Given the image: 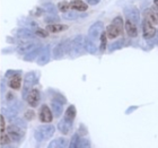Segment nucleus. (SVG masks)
<instances>
[{"label": "nucleus", "instance_id": "nucleus-17", "mask_svg": "<svg viewBox=\"0 0 158 148\" xmlns=\"http://www.w3.org/2000/svg\"><path fill=\"white\" fill-rule=\"evenodd\" d=\"M84 46H85L86 51L90 53V54H95L97 52V46H96L95 42L92 39H89L88 36H86L84 39Z\"/></svg>", "mask_w": 158, "mask_h": 148}, {"label": "nucleus", "instance_id": "nucleus-43", "mask_svg": "<svg viewBox=\"0 0 158 148\" xmlns=\"http://www.w3.org/2000/svg\"><path fill=\"white\" fill-rule=\"evenodd\" d=\"M154 6H155V8L158 11V0H154Z\"/></svg>", "mask_w": 158, "mask_h": 148}, {"label": "nucleus", "instance_id": "nucleus-37", "mask_svg": "<svg viewBox=\"0 0 158 148\" xmlns=\"http://www.w3.org/2000/svg\"><path fill=\"white\" fill-rule=\"evenodd\" d=\"M35 118V112L32 111V110H28V111L25 112V119H26L27 121H30V120H33Z\"/></svg>", "mask_w": 158, "mask_h": 148}, {"label": "nucleus", "instance_id": "nucleus-22", "mask_svg": "<svg viewBox=\"0 0 158 148\" xmlns=\"http://www.w3.org/2000/svg\"><path fill=\"white\" fill-rule=\"evenodd\" d=\"M145 18L147 20H149L152 24H154V25H157L158 24V14L155 13L152 9L145 10Z\"/></svg>", "mask_w": 158, "mask_h": 148}, {"label": "nucleus", "instance_id": "nucleus-10", "mask_svg": "<svg viewBox=\"0 0 158 148\" xmlns=\"http://www.w3.org/2000/svg\"><path fill=\"white\" fill-rule=\"evenodd\" d=\"M124 15L127 17V19L132 20L133 23L138 24L139 19H140V14L137 7L135 6H128L124 8Z\"/></svg>", "mask_w": 158, "mask_h": 148}, {"label": "nucleus", "instance_id": "nucleus-7", "mask_svg": "<svg viewBox=\"0 0 158 148\" xmlns=\"http://www.w3.org/2000/svg\"><path fill=\"white\" fill-rule=\"evenodd\" d=\"M103 31H104V25H103L102 22H96L95 24H93L92 26L89 27L88 37L92 39L94 42H96V41L101 37Z\"/></svg>", "mask_w": 158, "mask_h": 148}, {"label": "nucleus", "instance_id": "nucleus-12", "mask_svg": "<svg viewBox=\"0 0 158 148\" xmlns=\"http://www.w3.org/2000/svg\"><path fill=\"white\" fill-rule=\"evenodd\" d=\"M40 120L43 123H50L53 120V113L48 105H42L40 110Z\"/></svg>", "mask_w": 158, "mask_h": 148}, {"label": "nucleus", "instance_id": "nucleus-28", "mask_svg": "<svg viewBox=\"0 0 158 148\" xmlns=\"http://www.w3.org/2000/svg\"><path fill=\"white\" fill-rule=\"evenodd\" d=\"M10 137L8 136V133H7V131H3L1 132V137H0V144H1V146H6V145H9L10 142Z\"/></svg>", "mask_w": 158, "mask_h": 148}, {"label": "nucleus", "instance_id": "nucleus-2", "mask_svg": "<svg viewBox=\"0 0 158 148\" xmlns=\"http://www.w3.org/2000/svg\"><path fill=\"white\" fill-rule=\"evenodd\" d=\"M122 27H123V19L121 16L115 17L112 20L111 25L107 26L106 28V35L109 39H115L120 34L122 33Z\"/></svg>", "mask_w": 158, "mask_h": 148}, {"label": "nucleus", "instance_id": "nucleus-32", "mask_svg": "<svg viewBox=\"0 0 158 148\" xmlns=\"http://www.w3.org/2000/svg\"><path fill=\"white\" fill-rule=\"evenodd\" d=\"M77 147H78V148H88V147H90V142H89L88 139L80 138V139H79Z\"/></svg>", "mask_w": 158, "mask_h": 148}, {"label": "nucleus", "instance_id": "nucleus-31", "mask_svg": "<svg viewBox=\"0 0 158 148\" xmlns=\"http://www.w3.org/2000/svg\"><path fill=\"white\" fill-rule=\"evenodd\" d=\"M106 43H107V35H106V33H104V32H103L102 35H101V46H99V50H101L102 52H104V51H105Z\"/></svg>", "mask_w": 158, "mask_h": 148}, {"label": "nucleus", "instance_id": "nucleus-34", "mask_svg": "<svg viewBox=\"0 0 158 148\" xmlns=\"http://www.w3.org/2000/svg\"><path fill=\"white\" fill-rule=\"evenodd\" d=\"M43 13H44V10H43L42 7H35V8H33V9L30 11V14L32 16H36V17L41 16Z\"/></svg>", "mask_w": 158, "mask_h": 148}, {"label": "nucleus", "instance_id": "nucleus-29", "mask_svg": "<svg viewBox=\"0 0 158 148\" xmlns=\"http://www.w3.org/2000/svg\"><path fill=\"white\" fill-rule=\"evenodd\" d=\"M63 18L68 20H75L78 18V14L75 11H66V13H63Z\"/></svg>", "mask_w": 158, "mask_h": 148}, {"label": "nucleus", "instance_id": "nucleus-20", "mask_svg": "<svg viewBox=\"0 0 158 148\" xmlns=\"http://www.w3.org/2000/svg\"><path fill=\"white\" fill-rule=\"evenodd\" d=\"M76 114H77V110L75 108V105H69L68 109L66 110V112H64V118L63 119L67 120V121L71 122V123H73V120L76 118Z\"/></svg>", "mask_w": 158, "mask_h": 148}, {"label": "nucleus", "instance_id": "nucleus-5", "mask_svg": "<svg viewBox=\"0 0 158 148\" xmlns=\"http://www.w3.org/2000/svg\"><path fill=\"white\" fill-rule=\"evenodd\" d=\"M37 82V77L35 75V73L31 71V73H27L25 75V78H24V86H23V97L26 99L27 94L30 93L31 88L33 87Z\"/></svg>", "mask_w": 158, "mask_h": 148}, {"label": "nucleus", "instance_id": "nucleus-30", "mask_svg": "<svg viewBox=\"0 0 158 148\" xmlns=\"http://www.w3.org/2000/svg\"><path fill=\"white\" fill-rule=\"evenodd\" d=\"M44 20L49 24H56L59 22V17L56 16V14H51V15H48V16L44 18Z\"/></svg>", "mask_w": 158, "mask_h": 148}, {"label": "nucleus", "instance_id": "nucleus-18", "mask_svg": "<svg viewBox=\"0 0 158 148\" xmlns=\"http://www.w3.org/2000/svg\"><path fill=\"white\" fill-rule=\"evenodd\" d=\"M58 129H59L60 132H62L63 135H68V133L71 131V129H73V123L64 120V119H62V120L58 123Z\"/></svg>", "mask_w": 158, "mask_h": 148}, {"label": "nucleus", "instance_id": "nucleus-11", "mask_svg": "<svg viewBox=\"0 0 158 148\" xmlns=\"http://www.w3.org/2000/svg\"><path fill=\"white\" fill-rule=\"evenodd\" d=\"M27 103H28V105H31L32 108H36L39 105L40 103V99H41V94H40V91L36 88H33L31 89L30 93L27 94Z\"/></svg>", "mask_w": 158, "mask_h": 148}, {"label": "nucleus", "instance_id": "nucleus-36", "mask_svg": "<svg viewBox=\"0 0 158 148\" xmlns=\"http://www.w3.org/2000/svg\"><path fill=\"white\" fill-rule=\"evenodd\" d=\"M34 33H35V35L36 36H40V37H46L48 35H49V33H48V30H43V28H37L34 31Z\"/></svg>", "mask_w": 158, "mask_h": 148}, {"label": "nucleus", "instance_id": "nucleus-33", "mask_svg": "<svg viewBox=\"0 0 158 148\" xmlns=\"http://www.w3.org/2000/svg\"><path fill=\"white\" fill-rule=\"evenodd\" d=\"M69 8H70V5H69V2H67V1H61V2L58 3V9H59L60 11H62V13L68 11Z\"/></svg>", "mask_w": 158, "mask_h": 148}, {"label": "nucleus", "instance_id": "nucleus-14", "mask_svg": "<svg viewBox=\"0 0 158 148\" xmlns=\"http://www.w3.org/2000/svg\"><path fill=\"white\" fill-rule=\"evenodd\" d=\"M16 36L20 40H32L36 35L30 28H20V30H18L16 32Z\"/></svg>", "mask_w": 158, "mask_h": 148}, {"label": "nucleus", "instance_id": "nucleus-35", "mask_svg": "<svg viewBox=\"0 0 158 148\" xmlns=\"http://www.w3.org/2000/svg\"><path fill=\"white\" fill-rule=\"evenodd\" d=\"M79 139H80V137H79L78 133H75V135L73 136V138H71V142H70L69 147H70V148H76V147H77V145H78Z\"/></svg>", "mask_w": 158, "mask_h": 148}, {"label": "nucleus", "instance_id": "nucleus-13", "mask_svg": "<svg viewBox=\"0 0 158 148\" xmlns=\"http://www.w3.org/2000/svg\"><path fill=\"white\" fill-rule=\"evenodd\" d=\"M50 61V46L46 45L45 48L41 49L39 53V58H37V63L40 66H44Z\"/></svg>", "mask_w": 158, "mask_h": 148}, {"label": "nucleus", "instance_id": "nucleus-24", "mask_svg": "<svg viewBox=\"0 0 158 148\" xmlns=\"http://www.w3.org/2000/svg\"><path fill=\"white\" fill-rule=\"evenodd\" d=\"M68 26L66 25H61V24H49L48 26H46V30L48 32H51V33H59V32H62V31L67 30Z\"/></svg>", "mask_w": 158, "mask_h": 148}, {"label": "nucleus", "instance_id": "nucleus-38", "mask_svg": "<svg viewBox=\"0 0 158 148\" xmlns=\"http://www.w3.org/2000/svg\"><path fill=\"white\" fill-rule=\"evenodd\" d=\"M17 74H20V71H17V70H8L6 73V77L9 79V78H11L13 76L17 75Z\"/></svg>", "mask_w": 158, "mask_h": 148}, {"label": "nucleus", "instance_id": "nucleus-23", "mask_svg": "<svg viewBox=\"0 0 158 148\" xmlns=\"http://www.w3.org/2000/svg\"><path fill=\"white\" fill-rule=\"evenodd\" d=\"M9 86L10 88L13 89H19L22 87V77L19 76V74L13 76L9 80Z\"/></svg>", "mask_w": 158, "mask_h": 148}, {"label": "nucleus", "instance_id": "nucleus-15", "mask_svg": "<svg viewBox=\"0 0 158 148\" xmlns=\"http://www.w3.org/2000/svg\"><path fill=\"white\" fill-rule=\"evenodd\" d=\"M63 103H61L58 99H53L52 103H51V111L53 113V116L56 118H59L60 115L62 114L63 112Z\"/></svg>", "mask_w": 158, "mask_h": 148}, {"label": "nucleus", "instance_id": "nucleus-40", "mask_svg": "<svg viewBox=\"0 0 158 148\" xmlns=\"http://www.w3.org/2000/svg\"><path fill=\"white\" fill-rule=\"evenodd\" d=\"M137 109H138V106H130L129 109H127V111H125V114H131L132 112L135 111Z\"/></svg>", "mask_w": 158, "mask_h": 148}, {"label": "nucleus", "instance_id": "nucleus-6", "mask_svg": "<svg viewBox=\"0 0 158 148\" xmlns=\"http://www.w3.org/2000/svg\"><path fill=\"white\" fill-rule=\"evenodd\" d=\"M7 133L13 142H19L24 137V128H20L17 125H11L7 128Z\"/></svg>", "mask_w": 158, "mask_h": 148}, {"label": "nucleus", "instance_id": "nucleus-39", "mask_svg": "<svg viewBox=\"0 0 158 148\" xmlns=\"http://www.w3.org/2000/svg\"><path fill=\"white\" fill-rule=\"evenodd\" d=\"M0 125H1V132L6 131V122H5L3 115H0Z\"/></svg>", "mask_w": 158, "mask_h": 148}, {"label": "nucleus", "instance_id": "nucleus-1", "mask_svg": "<svg viewBox=\"0 0 158 148\" xmlns=\"http://www.w3.org/2000/svg\"><path fill=\"white\" fill-rule=\"evenodd\" d=\"M54 132H56L54 125L46 123V125H40L39 128L35 130L34 137L36 139V142H44V140H48V139L51 138V137L54 135Z\"/></svg>", "mask_w": 158, "mask_h": 148}, {"label": "nucleus", "instance_id": "nucleus-3", "mask_svg": "<svg viewBox=\"0 0 158 148\" xmlns=\"http://www.w3.org/2000/svg\"><path fill=\"white\" fill-rule=\"evenodd\" d=\"M84 39L85 37L82 35H77L76 37H73V40L70 42V51L69 54L71 57H79L82 53V51L85 50L84 46Z\"/></svg>", "mask_w": 158, "mask_h": 148}, {"label": "nucleus", "instance_id": "nucleus-42", "mask_svg": "<svg viewBox=\"0 0 158 148\" xmlns=\"http://www.w3.org/2000/svg\"><path fill=\"white\" fill-rule=\"evenodd\" d=\"M13 94H11V93H8V94H7V99H8V101H9V99H13Z\"/></svg>", "mask_w": 158, "mask_h": 148}, {"label": "nucleus", "instance_id": "nucleus-9", "mask_svg": "<svg viewBox=\"0 0 158 148\" xmlns=\"http://www.w3.org/2000/svg\"><path fill=\"white\" fill-rule=\"evenodd\" d=\"M142 33H143V37L146 40H150L156 35V28L154 24H152L146 18L142 22Z\"/></svg>", "mask_w": 158, "mask_h": 148}, {"label": "nucleus", "instance_id": "nucleus-4", "mask_svg": "<svg viewBox=\"0 0 158 148\" xmlns=\"http://www.w3.org/2000/svg\"><path fill=\"white\" fill-rule=\"evenodd\" d=\"M69 51H70V40H66V41H62L59 44H56V48L52 51V56L56 60H60L62 59L67 53H69Z\"/></svg>", "mask_w": 158, "mask_h": 148}, {"label": "nucleus", "instance_id": "nucleus-16", "mask_svg": "<svg viewBox=\"0 0 158 148\" xmlns=\"http://www.w3.org/2000/svg\"><path fill=\"white\" fill-rule=\"evenodd\" d=\"M125 31L130 37H135L138 35V28H137V24L133 23L132 20L127 19L125 22Z\"/></svg>", "mask_w": 158, "mask_h": 148}, {"label": "nucleus", "instance_id": "nucleus-26", "mask_svg": "<svg viewBox=\"0 0 158 148\" xmlns=\"http://www.w3.org/2000/svg\"><path fill=\"white\" fill-rule=\"evenodd\" d=\"M42 8L45 13H49V14H56V11H58L56 6H54L53 3H44Z\"/></svg>", "mask_w": 158, "mask_h": 148}, {"label": "nucleus", "instance_id": "nucleus-21", "mask_svg": "<svg viewBox=\"0 0 158 148\" xmlns=\"http://www.w3.org/2000/svg\"><path fill=\"white\" fill-rule=\"evenodd\" d=\"M68 146V140L63 137H60V138L54 139L53 142H51L49 144L50 148H64Z\"/></svg>", "mask_w": 158, "mask_h": 148}, {"label": "nucleus", "instance_id": "nucleus-19", "mask_svg": "<svg viewBox=\"0 0 158 148\" xmlns=\"http://www.w3.org/2000/svg\"><path fill=\"white\" fill-rule=\"evenodd\" d=\"M69 5L71 9L78 10V11H85V10H87V8H88L87 3H85L84 1H81V0H73L71 2H69Z\"/></svg>", "mask_w": 158, "mask_h": 148}, {"label": "nucleus", "instance_id": "nucleus-44", "mask_svg": "<svg viewBox=\"0 0 158 148\" xmlns=\"http://www.w3.org/2000/svg\"><path fill=\"white\" fill-rule=\"evenodd\" d=\"M156 33H157V35H158V32H156Z\"/></svg>", "mask_w": 158, "mask_h": 148}, {"label": "nucleus", "instance_id": "nucleus-27", "mask_svg": "<svg viewBox=\"0 0 158 148\" xmlns=\"http://www.w3.org/2000/svg\"><path fill=\"white\" fill-rule=\"evenodd\" d=\"M123 44H124V40H118V41L113 42L112 44L109 46V50L111 52H113V51H115V50L121 49L122 46H123Z\"/></svg>", "mask_w": 158, "mask_h": 148}, {"label": "nucleus", "instance_id": "nucleus-8", "mask_svg": "<svg viewBox=\"0 0 158 148\" xmlns=\"http://www.w3.org/2000/svg\"><path fill=\"white\" fill-rule=\"evenodd\" d=\"M37 48H40V45L36 42H33L30 40H24V42H20L17 45V52L22 53V54H26V53L31 52Z\"/></svg>", "mask_w": 158, "mask_h": 148}, {"label": "nucleus", "instance_id": "nucleus-41", "mask_svg": "<svg viewBox=\"0 0 158 148\" xmlns=\"http://www.w3.org/2000/svg\"><path fill=\"white\" fill-rule=\"evenodd\" d=\"M86 1H87V3L90 5V6H95V5H97V3L99 2V0H86Z\"/></svg>", "mask_w": 158, "mask_h": 148}, {"label": "nucleus", "instance_id": "nucleus-25", "mask_svg": "<svg viewBox=\"0 0 158 148\" xmlns=\"http://www.w3.org/2000/svg\"><path fill=\"white\" fill-rule=\"evenodd\" d=\"M40 51H41V46L37 48V49L33 50V51H31V52L26 53L25 57H24V60H25V61H33V60H35V58L39 56Z\"/></svg>", "mask_w": 158, "mask_h": 148}]
</instances>
